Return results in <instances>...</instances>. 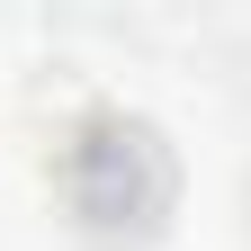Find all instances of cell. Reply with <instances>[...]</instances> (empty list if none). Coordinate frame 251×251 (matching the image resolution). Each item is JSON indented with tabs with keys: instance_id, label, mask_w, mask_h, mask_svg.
I'll return each mask as SVG.
<instances>
[{
	"instance_id": "obj_1",
	"label": "cell",
	"mask_w": 251,
	"mask_h": 251,
	"mask_svg": "<svg viewBox=\"0 0 251 251\" xmlns=\"http://www.w3.org/2000/svg\"><path fill=\"white\" fill-rule=\"evenodd\" d=\"M72 144L90 162H108V188L90 206H72L81 225L126 233V225H152V215L171 206V152H162V135H152L144 117H90V126H72Z\"/></svg>"
}]
</instances>
